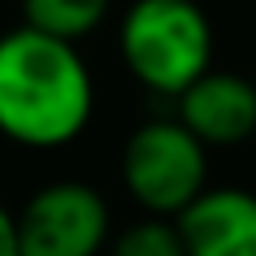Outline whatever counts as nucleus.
<instances>
[{
	"label": "nucleus",
	"mask_w": 256,
	"mask_h": 256,
	"mask_svg": "<svg viewBox=\"0 0 256 256\" xmlns=\"http://www.w3.org/2000/svg\"><path fill=\"white\" fill-rule=\"evenodd\" d=\"M96 112V80L76 44L28 24L0 32V136L32 152H56L84 136Z\"/></svg>",
	"instance_id": "obj_1"
},
{
	"label": "nucleus",
	"mask_w": 256,
	"mask_h": 256,
	"mask_svg": "<svg viewBox=\"0 0 256 256\" xmlns=\"http://www.w3.org/2000/svg\"><path fill=\"white\" fill-rule=\"evenodd\" d=\"M120 64L152 96H180L212 68L216 32L200 0H132L116 28Z\"/></svg>",
	"instance_id": "obj_2"
},
{
	"label": "nucleus",
	"mask_w": 256,
	"mask_h": 256,
	"mask_svg": "<svg viewBox=\"0 0 256 256\" xmlns=\"http://www.w3.org/2000/svg\"><path fill=\"white\" fill-rule=\"evenodd\" d=\"M120 180L144 216L176 220L208 188V148L176 116H152L128 132Z\"/></svg>",
	"instance_id": "obj_3"
},
{
	"label": "nucleus",
	"mask_w": 256,
	"mask_h": 256,
	"mask_svg": "<svg viewBox=\"0 0 256 256\" xmlns=\"http://www.w3.org/2000/svg\"><path fill=\"white\" fill-rule=\"evenodd\" d=\"M108 236V200L88 180H48L16 212L20 256H100Z\"/></svg>",
	"instance_id": "obj_4"
},
{
	"label": "nucleus",
	"mask_w": 256,
	"mask_h": 256,
	"mask_svg": "<svg viewBox=\"0 0 256 256\" xmlns=\"http://www.w3.org/2000/svg\"><path fill=\"white\" fill-rule=\"evenodd\" d=\"M176 120L204 148H236L256 136V80L208 68L176 96Z\"/></svg>",
	"instance_id": "obj_5"
},
{
	"label": "nucleus",
	"mask_w": 256,
	"mask_h": 256,
	"mask_svg": "<svg viewBox=\"0 0 256 256\" xmlns=\"http://www.w3.org/2000/svg\"><path fill=\"white\" fill-rule=\"evenodd\" d=\"M184 256H256V192L208 184L180 216Z\"/></svg>",
	"instance_id": "obj_6"
},
{
	"label": "nucleus",
	"mask_w": 256,
	"mask_h": 256,
	"mask_svg": "<svg viewBox=\"0 0 256 256\" xmlns=\"http://www.w3.org/2000/svg\"><path fill=\"white\" fill-rule=\"evenodd\" d=\"M20 8H24L28 28L68 40V44H80L108 20L112 0H20Z\"/></svg>",
	"instance_id": "obj_7"
},
{
	"label": "nucleus",
	"mask_w": 256,
	"mask_h": 256,
	"mask_svg": "<svg viewBox=\"0 0 256 256\" xmlns=\"http://www.w3.org/2000/svg\"><path fill=\"white\" fill-rule=\"evenodd\" d=\"M108 256H184L176 220L168 216H140L108 236Z\"/></svg>",
	"instance_id": "obj_8"
},
{
	"label": "nucleus",
	"mask_w": 256,
	"mask_h": 256,
	"mask_svg": "<svg viewBox=\"0 0 256 256\" xmlns=\"http://www.w3.org/2000/svg\"><path fill=\"white\" fill-rule=\"evenodd\" d=\"M0 256H20L16 248V216L0 204Z\"/></svg>",
	"instance_id": "obj_9"
}]
</instances>
